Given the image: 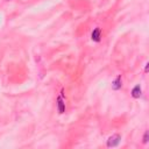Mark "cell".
Segmentation results:
<instances>
[{
    "label": "cell",
    "instance_id": "cell-1",
    "mask_svg": "<svg viewBox=\"0 0 149 149\" xmlns=\"http://www.w3.org/2000/svg\"><path fill=\"white\" fill-rule=\"evenodd\" d=\"M120 142H121V135L114 134V135H112V136L108 137V140H107V142H106V146H107L108 148H111V147L113 148V147H118Z\"/></svg>",
    "mask_w": 149,
    "mask_h": 149
},
{
    "label": "cell",
    "instance_id": "cell-4",
    "mask_svg": "<svg viewBox=\"0 0 149 149\" xmlns=\"http://www.w3.org/2000/svg\"><path fill=\"white\" fill-rule=\"evenodd\" d=\"M121 87H122V78H121V74H119V76L112 81V88H113L114 91H119Z\"/></svg>",
    "mask_w": 149,
    "mask_h": 149
},
{
    "label": "cell",
    "instance_id": "cell-5",
    "mask_svg": "<svg viewBox=\"0 0 149 149\" xmlns=\"http://www.w3.org/2000/svg\"><path fill=\"white\" fill-rule=\"evenodd\" d=\"M130 94H132V97H133L134 99H139V98L141 97V94H142V88H141V86H140L139 84H136V85L132 88Z\"/></svg>",
    "mask_w": 149,
    "mask_h": 149
},
{
    "label": "cell",
    "instance_id": "cell-6",
    "mask_svg": "<svg viewBox=\"0 0 149 149\" xmlns=\"http://www.w3.org/2000/svg\"><path fill=\"white\" fill-rule=\"evenodd\" d=\"M148 139H149V132L146 130V132H144V135H143V143H144V144L148 143Z\"/></svg>",
    "mask_w": 149,
    "mask_h": 149
},
{
    "label": "cell",
    "instance_id": "cell-2",
    "mask_svg": "<svg viewBox=\"0 0 149 149\" xmlns=\"http://www.w3.org/2000/svg\"><path fill=\"white\" fill-rule=\"evenodd\" d=\"M91 40L93 42H97V43L100 42V40H101V29L99 27L94 28L93 31L91 33Z\"/></svg>",
    "mask_w": 149,
    "mask_h": 149
},
{
    "label": "cell",
    "instance_id": "cell-7",
    "mask_svg": "<svg viewBox=\"0 0 149 149\" xmlns=\"http://www.w3.org/2000/svg\"><path fill=\"white\" fill-rule=\"evenodd\" d=\"M148 65H149V64L147 63V64H146V68H144V72H148Z\"/></svg>",
    "mask_w": 149,
    "mask_h": 149
},
{
    "label": "cell",
    "instance_id": "cell-3",
    "mask_svg": "<svg viewBox=\"0 0 149 149\" xmlns=\"http://www.w3.org/2000/svg\"><path fill=\"white\" fill-rule=\"evenodd\" d=\"M57 111L59 114H63L65 112V101L62 95L57 97Z\"/></svg>",
    "mask_w": 149,
    "mask_h": 149
},
{
    "label": "cell",
    "instance_id": "cell-8",
    "mask_svg": "<svg viewBox=\"0 0 149 149\" xmlns=\"http://www.w3.org/2000/svg\"><path fill=\"white\" fill-rule=\"evenodd\" d=\"M7 1H9V0H7Z\"/></svg>",
    "mask_w": 149,
    "mask_h": 149
}]
</instances>
